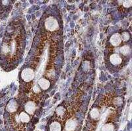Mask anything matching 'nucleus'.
<instances>
[{
  "instance_id": "obj_1",
  "label": "nucleus",
  "mask_w": 132,
  "mask_h": 131,
  "mask_svg": "<svg viewBox=\"0 0 132 131\" xmlns=\"http://www.w3.org/2000/svg\"><path fill=\"white\" fill-rule=\"evenodd\" d=\"M21 29L7 32L3 38L0 50L2 66L5 70H9L16 66L22 52L23 36Z\"/></svg>"
},
{
  "instance_id": "obj_2",
  "label": "nucleus",
  "mask_w": 132,
  "mask_h": 131,
  "mask_svg": "<svg viewBox=\"0 0 132 131\" xmlns=\"http://www.w3.org/2000/svg\"><path fill=\"white\" fill-rule=\"evenodd\" d=\"M45 27L47 30L50 31H54L57 30L59 27L58 22L55 18L50 17L45 21Z\"/></svg>"
},
{
  "instance_id": "obj_3",
  "label": "nucleus",
  "mask_w": 132,
  "mask_h": 131,
  "mask_svg": "<svg viewBox=\"0 0 132 131\" xmlns=\"http://www.w3.org/2000/svg\"><path fill=\"white\" fill-rule=\"evenodd\" d=\"M35 77V72L31 68H24L21 72V78L25 82L32 81Z\"/></svg>"
},
{
  "instance_id": "obj_4",
  "label": "nucleus",
  "mask_w": 132,
  "mask_h": 131,
  "mask_svg": "<svg viewBox=\"0 0 132 131\" xmlns=\"http://www.w3.org/2000/svg\"><path fill=\"white\" fill-rule=\"evenodd\" d=\"M110 42L112 45L114 47H118L120 44L122 42V38H121V35L118 33H116L113 35L110 38Z\"/></svg>"
},
{
  "instance_id": "obj_5",
  "label": "nucleus",
  "mask_w": 132,
  "mask_h": 131,
  "mask_svg": "<svg viewBox=\"0 0 132 131\" xmlns=\"http://www.w3.org/2000/svg\"><path fill=\"white\" fill-rule=\"evenodd\" d=\"M18 103L15 99H11L9 101L7 105V110L10 113H14L17 110Z\"/></svg>"
},
{
  "instance_id": "obj_6",
  "label": "nucleus",
  "mask_w": 132,
  "mask_h": 131,
  "mask_svg": "<svg viewBox=\"0 0 132 131\" xmlns=\"http://www.w3.org/2000/svg\"><path fill=\"white\" fill-rule=\"evenodd\" d=\"M110 61L113 65L118 66L122 63V58L120 57L118 54H113L110 57Z\"/></svg>"
},
{
  "instance_id": "obj_7",
  "label": "nucleus",
  "mask_w": 132,
  "mask_h": 131,
  "mask_svg": "<svg viewBox=\"0 0 132 131\" xmlns=\"http://www.w3.org/2000/svg\"><path fill=\"white\" fill-rule=\"evenodd\" d=\"M35 109H36V105L32 101H29L24 105V110L29 114H33V113L35 112Z\"/></svg>"
},
{
  "instance_id": "obj_8",
  "label": "nucleus",
  "mask_w": 132,
  "mask_h": 131,
  "mask_svg": "<svg viewBox=\"0 0 132 131\" xmlns=\"http://www.w3.org/2000/svg\"><path fill=\"white\" fill-rule=\"evenodd\" d=\"M77 127V122L75 120L71 119L67 122L65 125V129L67 131H73Z\"/></svg>"
},
{
  "instance_id": "obj_9",
  "label": "nucleus",
  "mask_w": 132,
  "mask_h": 131,
  "mask_svg": "<svg viewBox=\"0 0 132 131\" xmlns=\"http://www.w3.org/2000/svg\"><path fill=\"white\" fill-rule=\"evenodd\" d=\"M38 84H39L40 87H41V89H44V90L48 89L50 86V81L45 78H41L38 81Z\"/></svg>"
},
{
  "instance_id": "obj_10",
  "label": "nucleus",
  "mask_w": 132,
  "mask_h": 131,
  "mask_svg": "<svg viewBox=\"0 0 132 131\" xmlns=\"http://www.w3.org/2000/svg\"><path fill=\"white\" fill-rule=\"evenodd\" d=\"M18 117L19 121L22 123H27V122H29V121H30V117L25 112H21L19 115H18Z\"/></svg>"
},
{
  "instance_id": "obj_11",
  "label": "nucleus",
  "mask_w": 132,
  "mask_h": 131,
  "mask_svg": "<svg viewBox=\"0 0 132 131\" xmlns=\"http://www.w3.org/2000/svg\"><path fill=\"white\" fill-rule=\"evenodd\" d=\"M62 127L58 122H54L50 126V131H61Z\"/></svg>"
},
{
  "instance_id": "obj_12",
  "label": "nucleus",
  "mask_w": 132,
  "mask_h": 131,
  "mask_svg": "<svg viewBox=\"0 0 132 131\" xmlns=\"http://www.w3.org/2000/svg\"><path fill=\"white\" fill-rule=\"evenodd\" d=\"M120 52L123 55H128L130 52V48L128 46H123L120 48Z\"/></svg>"
},
{
  "instance_id": "obj_13",
  "label": "nucleus",
  "mask_w": 132,
  "mask_h": 131,
  "mask_svg": "<svg viewBox=\"0 0 132 131\" xmlns=\"http://www.w3.org/2000/svg\"><path fill=\"white\" fill-rule=\"evenodd\" d=\"M102 131H114V127L112 124H106L102 127Z\"/></svg>"
},
{
  "instance_id": "obj_14",
  "label": "nucleus",
  "mask_w": 132,
  "mask_h": 131,
  "mask_svg": "<svg viewBox=\"0 0 132 131\" xmlns=\"http://www.w3.org/2000/svg\"><path fill=\"white\" fill-rule=\"evenodd\" d=\"M90 114L91 118H93V119H97L99 117V111L96 109H93L91 110V111H90Z\"/></svg>"
},
{
  "instance_id": "obj_15",
  "label": "nucleus",
  "mask_w": 132,
  "mask_h": 131,
  "mask_svg": "<svg viewBox=\"0 0 132 131\" xmlns=\"http://www.w3.org/2000/svg\"><path fill=\"white\" fill-rule=\"evenodd\" d=\"M64 113L65 109L63 107H62V106L58 107L57 108V109H56V113H57V115H59V116H62V115H63Z\"/></svg>"
},
{
  "instance_id": "obj_16",
  "label": "nucleus",
  "mask_w": 132,
  "mask_h": 131,
  "mask_svg": "<svg viewBox=\"0 0 132 131\" xmlns=\"http://www.w3.org/2000/svg\"><path fill=\"white\" fill-rule=\"evenodd\" d=\"M121 38H122V40H123V41H125V42H126V41H128L129 38V33H127V32L123 33L122 34V35H121Z\"/></svg>"
},
{
  "instance_id": "obj_17",
  "label": "nucleus",
  "mask_w": 132,
  "mask_h": 131,
  "mask_svg": "<svg viewBox=\"0 0 132 131\" xmlns=\"http://www.w3.org/2000/svg\"><path fill=\"white\" fill-rule=\"evenodd\" d=\"M131 3L132 1H129V0H128V1H124V2H123V5L124 7L128 8L131 6Z\"/></svg>"
},
{
  "instance_id": "obj_18",
  "label": "nucleus",
  "mask_w": 132,
  "mask_h": 131,
  "mask_svg": "<svg viewBox=\"0 0 132 131\" xmlns=\"http://www.w3.org/2000/svg\"><path fill=\"white\" fill-rule=\"evenodd\" d=\"M33 91H34V92L36 93V94H38V93H40V88L38 87L37 86H35V87H33Z\"/></svg>"
}]
</instances>
